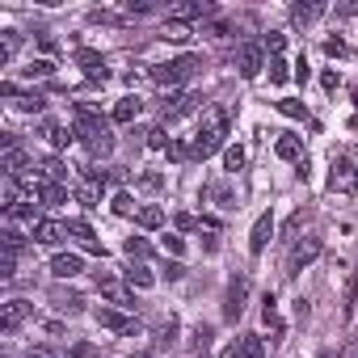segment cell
I'll list each match as a JSON object with an SVG mask.
<instances>
[{
  "label": "cell",
  "mask_w": 358,
  "mask_h": 358,
  "mask_svg": "<svg viewBox=\"0 0 358 358\" xmlns=\"http://www.w3.org/2000/svg\"><path fill=\"white\" fill-rule=\"evenodd\" d=\"M169 135H164V127H156V131H148V148H156V152H169Z\"/></svg>",
  "instance_id": "obj_43"
},
{
  "label": "cell",
  "mask_w": 358,
  "mask_h": 358,
  "mask_svg": "<svg viewBox=\"0 0 358 358\" xmlns=\"http://www.w3.org/2000/svg\"><path fill=\"white\" fill-rule=\"evenodd\" d=\"M354 186H358L354 164H350V160H333V164H329V190H333V194H354Z\"/></svg>",
  "instance_id": "obj_5"
},
{
  "label": "cell",
  "mask_w": 358,
  "mask_h": 358,
  "mask_svg": "<svg viewBox=\"0 0 358 358\" xmlns=\"http://www.w3.org/2000/svg\"><path fill=\"white\" fill-rule=\"evenodd\" d=\"M110 182V173L106 169H89L85 173V182L76 186V203L85 207V211H93V207H101V186Z\"/></svg>",
  "instance_id": "obj_3"
},
{
  "label": "cell",
  "mask_w": 358,
  "mask_h": 358,
  "mask_svg": "<svg viewBox=\"0 0 358 358\" xmlns=\"http://www.w3.org/2000/svg\"><path fill=\"white\" fill-rule=\"evenodd\" d=\"M76 139L89 148V156H110V152H114L110 122H106L93 106H76Z\"/></svg>",
  "instance_id": "obj_1"
},
{
  "label": "cell",
  "mask_w": 358,
  "mask_h": 358,
  "mask_svg": "<svg viewBox=\"0 0 358 358\" xmlns=\"http://www.w3.org/2000/svg\"><path fill=\"white\" fill-rule=\"evenodd\" d=\"M220 358H245V337H236V341H232V345H228Z\"/></svg>",
  "instance_id": "obj_52"
},
{
  "label": "cell",
  "mask_w": 358,
  "mask_h": 358,
  "mask_svg": "<svg viewBox=\"0 0 358 358\" xmlns=\"http://www.w3.org/2000/svg\"><path fill=\"white\" fill-rule=\"evenodd\" d=\"M156 282V274L148 270V266H127V287H139V291H148Z\"/></svg>",
  "instance_id": "obj_25"
},
{
  "label": "cell",
  "mask_w": 358,
  "mask_h": 358,
  "mask_svg": "<svg viewBox=\"0 0 358 358\" xmlns=\"http://www.w3.org/2000/svg\"><path fill=\"white\" fill-rule=\"evenodd\" d=\"M245 358H266V341L249 333V337H245Z\"/></svg>",
  "instance_id": "obj_44"
},
{
  "label": "cell",
  "mask_w": 358,
  "mask_h": 358,
  "mask_svg": "<svg viewBox=\"0 0 358 358\" xmlns=\"http://www.w3.org/2000/svg\"><path fill=\"white\" fill-rule=\"evenodd\" d=\"M9 220H34V199H26V203L9 207Z\"/></svg>",
  "instance_id": "obj_45"
},
{
  "label": "cell",
  "mask_w": 358,
  "mask_h": 358,
  "mask_svg": "<svg viewBox=\"0 0 358 358\" xmlns=\"http://www.w3.org/2000/svg\"><path fill=\"white\" fill-rule=\"evenodd\" d=\"M26 358H51V354H47V350H30Z\"/></svg>",
  "instance_id": "obj_58"
},
{
  "label": "cell",
  "mask_w": 358,
  "mask_h": 358,
  "mask_svg": "<svg viewBox=\"0 0 358 358\" xmlns=\"http://www.w3.org/2000/svg\"><path fill=\"white\" fill-rule=\"evenodd\" d=\"M224 169L228 173H241L245 169V148L236 143V148H224Z\"/></svg>",
  "instance_id": "obj_31"
},
{
  "label": "cell",
  "mask_w": 358,
  "mask_h": 358,
  "mask_svg": "<svg viewBox=\"0 0 358 358\" xmlns=\"http://www.w3.org/2000/svg\"><path fill=\"white\" fill-rule=\"evenodd\" d=\"M139 110H143V101H139V97H122V101L114 106V114H110V118H114V122H135V118H139Z\"/></svg>",
  "instance_id": "obj_22"
},
{
  "label": "cell",
  "mask_w": 358,
  "mask_h": 358,
  "mask_svg": "<svg viewBox=\"0 0 358 358\" xmlns=\"http://www.w3.org/2000/svg\"><path fill=\"white\" fill-rule=\"evenodd\" d=\"M308 76H312V72H308V59H299V64H295V80H299V85H303V80H308Z\"/></svg>",
  "instance_id": "obj_55"
},
{
  "label": "cell",
  "mask_w": 358,
  "mask_h": 358,
  "mask_svg": "<svg viewBox=\"0 0 358 358\" xmlns=\"http://www.w3.org/2000/svg\"><path fill=\"white\" fill-rule=\"evenodd\" d=\"M160 38H169V43H190V38H194V30H190L186 22H164Z\"/></svg>",
  "instance_id": "obj_26"
},
{
  "label": "cell",
  "mask_w": 358,
  "mask_h": 358,
  "mask_svg": "<svg viewBox=\"0 0 358 358\" xmlns=\"http://www.w3.org/2000/svg\"><path fill=\"white\" fill-rule=\"evenodd\" d=\"M51 72H55L51 59H34V64H30V76H51Z\"/></svg>",
  "instance_id": "obj_50"
},
{
  "label": "cell",
  "mask_w": 358,
  "mask_h": 358,
  "mask_svg": "<svg viewBox=\"0 0 358 358\" xmlns=\"http://www.w3.org/2000/svg\"><path fill=\"white\" fill-rule=\"evenodd\" d=\"M68 358H97V345H89V341H76V345L68 350Z\"/></svg>",
  "instance_id": "obj_48"
},
{
  "label": "cell",
  "mask_w": 358,
  "mask_h": 358,
  "mask_svg": "<svg viewBox=\"0 0 358 358\" xmlns=\"http://www.w3.org/2000/svg\"><path fill=\"white\" fill-rule=\"evenodd\" d=\"M110 207H114V215H135V199H131V194H127V190H118V194H114V203H110Z\"/></svg>",
  "instance_id": "obj_37"
},
{
  "label": "cell",
  "mask_w": 358,
  "mask_h": 358,
  "mask_svg": "<svg viewBox=\"0 0 358 358\" xmlns=\"http://www.w3.org/2000/svg\"><path fill=\"white\" fill-rule=\"evenodd\" d=\"M76 64H80V68L89 72V80H93V85L110 76V72H106V59H101L97 51H85V47H80V51H76Z\"/></svg>",
  "instance_id": "obj_16"
},
{
  "label": "cell",
  "mask_w": 358,
  "mask_h": 358,
  "mask_svg": "<svg viewBox=\"0 0 358 358\" xmlns=\"http://www.w3.org/2000/svg\"><path fill=\"white\" fill-rule=\"evenodd\" d=\"M194 106H199V97H190V93H182V89H173V93L164 97L160 114H164V122H177V118H186Z\"/></svg>",
  "instance_id": "obj_6"
},
{
  "label": "cell",
  "mask_w": 358,
  "mask_h": 358,
  "mask_svg": "<svg viewBox=\"0 0 358 358\" xmlns=\"http://www.w3.org/2000/svg\"><path fill=\"white\" fill-rule=\"evenodd\" d=\"M68 236V224H59V220H38L34 224V241L38 245H59Z\"/></svg>",
  "instance_id": "obj_15"
},
{
  "label": "cell",
  "mask_w": 358,
  "mask_h": 358,
  "mask_svg": "<svg viewBox=\"0 0 358 358\" xmlns=\"http://www.w3.org/2000/svg\"><path fill=\"white\" fill-rule=\"evenodd\" d=\"M80 270H85V262H80L76 253H59V257L51 262V274H55V278H76Z\"/></svg>",
  "instance_id": "obj_19"
},
{
  "label": "cell",
  "mask_w": 358,
  "mask_h": 358,
  "mask_svg": "<svg viewBox=\"0 0 358 358\" xmlns=\"http://www.w3.org/2000/svg\"><path fill=\"white\" fill-rule=\"evenodd\" d=\"M270 236H274V215L266 211V215H257V224H253V236H249V253H253V257H257V253H266Z\"/></svg>",
  "instance_id": "obj_13"
},
{
  "label": "cell",
  "mask_w": 358,
  "mask_h": 358,
  "mask_svg": "<svg viewBox=\"0 0 358 358\" xmlns=\"http://www.w3.org/2000/svg\"><path fill=\"white\" fill-rule=\"evenodd\" d=\"M224 135H228V131H199V135H194V143H190L194 160H207L211 152H220V148H224Z\"/></svg>",
  "instance_id": "obj_12"
},
{
  "label": "cell",
  "mask_w": 358,
  "mask_h": 358,
  "mask_svg": "<svg viewBox=\"0 0 358 358\" xmlns=\"http://www.w3.org/2000/svg\"><path fill=\"white\" fill-rule=\"evenodd\" d=\"M164 274H169V278H182V274H186V266H182V262H169V266H164Z\"/></svg>",
  "instance_id": "obj_54"
},
{
  "label": "cell",
  "mask_w": 358,
  "mask_h": 358,
  "mask_svg": "<svg viewBox=\"0 0 358 358\" xmlns=\"http://www.w3.org/2000/svg\"><path fill=\"white\" fill-rule=\"evenodd\" d=\"M122 249H127V257H148V253H152V245H148L143 236H127Z\"/></svg>",
  "instance_id": "obj_38"
},
{
  "label": "cell",
  "mask_w": 358,
  "mask_h": 358,
  "mask_svg": "<svg viewBox=\"0 0 358 358\" xmlns=\"http://www.w3.org/2000/svg\"><path fill=\"white\" fill-rule=\"evenodd\" d=\"M287 68H291V64H287L282 55H278V59H270V80H274V85H287V80H291V72H287Z\"/></svg>",
  "instance_id": "obj_36"
},
{
  "label": "cell",
  "mask_w": 358,
  "mask_h": 358,
  "mask_svg": "<svg viewBox=\"0 0 358 358\" xmlns=\"http://www.w3.org/2000/svg\"><path fill=\"white\" fill-rule=\"evenodd\" d=\"M337 13H341V17H358V0H350V5H341Z\"/></svg>",
  "instance_id": "obj_56"
},
{
  "label": "cell",
  "mask_w": 358,
  "mask_h": 358,
  "mask_svg": "<svg viewBox=\"0 0 358 358\" xmlns=\"http://www.w3.org/2000/svg\"><path fill=\"white\" fill-rule=\"evenodd\" d=\"M320 85H324V89H329V93H333V89H337V85H341V76H337V72H333V68H329V72H320Z\"/></svg>",
  "instance_id": "obj_53"
},
{
  "label": "cell",
  "mask_w": 358,
  "mask_h": 358,
  "mask_svg": "<svg viewBox=\"0 0 358 358\" xmlns=\"http://www.w3.org/2000/svg\"><path fill=\"white\" fill-rule=\"evenodd\" d=\"M324 55L341 59V55H345V43H341V38H324Z\"/></svg>",
  "instance_id": "obj_49"
},
{
  "label": "cell",
  "mask_w": 358,
  "mask_h": 358,
  "mask_svg": "<svg viewBox=\"0 0 358 358\" xmlns=\"http://www.w3.org/2000/svg\"><path fill=\"white\" fill-rule=\"evenodd\" d=\"M101 295H106L110 303L127 308V312L135 308V291H131V287H122V282H110V278H106V282H101Z\"/></svg>",
  "instance_id": "obj_18"
},
{
  "label": "cell",
  "mask_w": 358,
  "mask_h": 358,
  "mask_svg": "<svg viewBox=\"0 0 358 358\" xmlns=\"http://www.w3.org/2000/svg\"><path fill=\"white\" fill-rule=\"evenodd\" d=\"M160 245H164V253H169L173 262H182V253H186V241H182V236H164Z\"/></svg>",
  "instance_id": "obj_40"
},
{
  "label": "cell",
  "mask_w": 358,
  "mask_h": 358,
  "mask_svg": "<svg viewBox=\"0 0 358 358\" xmlns=\"http://www.w3.org/2000/svg\"><path fill=\"white\" fill-rule=\"evenodd\" d=\"M38 199H43L47 207H59V203H68V186H59V182H43V186H38Z\"/></svg>",
  "instance_id": "obj_24"
},
{
  "label": "cell",
  "mask_w": 358,
  "mask_h": 358,
  "mask_svg": "<svg viewBox=\"0 0 358 358\" xmlns=\"http://www.w3.org/2000/svg\"><path fill=\"white\" fill-rule=\"evenodd\" d=\"M93 320H97L101 329H110V333H135V320H131V316H122L118 308H97V312H93Z\"/></svg>",
  "instance_id": "obj_10"
},
{
  "label": "cell",
  "mask_w": 358,
  "mask_h": 358,
  "mask_svg": "<svg viewBox=\"0 0 358 358\" xmlns=\"http://www.w3.org/2000/svg\"><path fill=\"white\" fill-rule=\"evenodd\" d=\"M320 257V241L316 236H308V241H299L295 249H291V266H287V274H299L303 266H312Z\"/></svg>",
  "instance_id": "obj_8"
},
{
  "label": "cell",
  "mask_w": 358,
  "mask_h": 358,
  "mask_svg": "<svg viewBox=\"0 0 358 358\" xmlns=\"http://www.w3.org/2000/svg\"><path fill=\"white\" fill-rule=\"evenodd\" d=\"M245 299H249V274H232L228 278V291H224V316L236 320L245 312Z\"/></svg>",
  "instance_id": "obj_4"
},
{
  "label": "cell",
  "mask_w": 358,
  "mask_h": 358,
  "mask_svg": "<svg viewBox=\"0 0 358 358\" xmlns=\"http://www.w3.org/2000/svg\"><path fill=\"white\" fill-rule=\"evenodd\" d=\"M194 17H215V5H207V0H190V5H173L169 9V22H194Z\"/></svg>",
  "instance_id": "obj_11"
},
{
  "label": "cell",
  "mask_w": 358,
  "mask_h": 358,
  "mask_svg": "<svg viewBox=\"0 0 358 358\" xmlns=\"http://www.w3.org/2000/svg\"><path fill=\"white\" fill-rule=\"evenodd\" d=\"M131 358H156V354H148V350H143V354H131Z\"/></svg>",
  "instance_id": "obj_59"
},
{
  "label": "cell",
  "mask_w": 358,
  "mask_h": 358,
  "mask_svg": "<svg viewBox=\"0 0 358 358\" xmlns=\"http://www.w3.org/2000/svg\"><path fill=\"white\" fill-rule=\"evenodd\" d=\"M38 169H43V177H47V182H59V186H64V177H68V169H64L59 160H43Z\"/></svg>",
  "instance_id": "obj_34"
},
{
  "label": "cell",
  "mask_w": 358,
  "mask_h": 358,
  "mask_svg": "<svg viewBox=\"0 0 358 358\" xmlns=\"http://www.w3.org/2000/svg\"><path fill=\"white\" fill-rule=\"evenodd\" d=\"M17 47H22V34L17 30H5V43H0V64H9Z\"/></svg>",
  "instance_id": "obj_32"
},
{
  "label": "cell",
  "mask_w": 358,
  "mask_h": 358,
  "mask_svg": "<svg viewBox=\"0 0 358 358\" xmlns=\"http://www.w3.org/2000/svg\"><path fill=\"white\" fill-rule=\"evenodd\" d=\"M38 131L47 135V143H51V148H68V143L76 139V127H64V122H55V118H47Z\"/></svg>",
  "instance_id": "obj_14"
},
{
  "label": "cell",
  "mask_w": 358,
  "mask_h": 358,
  "mask_svg": "<svg viewBox=\"0 0 358 358\" xmlns=\"http://www.w3.org/2000/svg\"><path fill=\"white\" fill-rule=\"evenodd\" d=\"M173 224H177V232H194V228H203V220H194L190 211H182V215L173 220Z\"/></svg>",
  "instance_id": "obj_47"
},
{
  "label": "cell",
  "mask_w": 358,
  "mask_h": 358,
  "mask_svg": "<svg viewBox=\"0 0 358 358\" xmlns=\"http://www.w3.org/2000/svg\"><path fill=\"white\" fill-rule=\"evenodd\" d=\"M199 131H228V110L224 106H207L199 118Z\"/></svg>",
  "instance_id": "obj_20"
},
{
  "label": "cell",
  "mask_w": 358,
  "mask_h": 358,
  "mask_svg": "<svg viewBox=\"0 0 358 358\" xmlns=\"http://www.w3.org/2000/svg\"><path fill=\"white\" fill-rule=\"evenodd\" d=\"M199 68H203V55H177V59H169V64H156V68H152V80H156V85L177 89V85L194 80V76H199Z\"/></svg>",
  "instance_id": "obj_2"
},
{
  "label": "cell",
  "mask_w": 358,
  "mask_h": 358,
  "mask_svg": "<svg viewBox=\"0 0 358 358\" xmlns=\"http://www.w3.org/2000/svg\"><path fill=\"white\" fill-rule=\"evenodd\" d=\"M30 312H34V308H30L26 299H9V303H5V312H0V329H5V333L22 329V324L30 320Z\"/></svg>",
  "instance_id": "obj_9"
},
{
  "label": "cell",
  "mask_w": 358,
  "mask_h": 358,
  "mask_svg": "<svg viewBox=\"0 0 358 358\" xmlns=\"http://www.w3.org/2000/svg\"><path fill=\"white\" fill-rule=\"evenodd\" d=\"M135 224H139L143 232H156V228H164V211H160V207H139V211H135Z\"/></svg>",
  "instance_id": "obj_23"
},
{
  "label": "cell",
  "mask_w": 358,
  "mask_h": 358,
  "mask_svg": "<svg viewBox=\"0 0 358 358\" xmlns=\"http://www.w3.org/2000/svg\"><path fill=\"white\" fill-rule=\"evenodd\" d=\"M160 186H164V173H143V177H139V190H143V194H156Z\"/></svg>",
  "instance_id": "obj_39"
},
{
  "label": "cell",
  "mask_w": 358,
  "mask_h": 358,
  "mask_svg": "<svg viewBox=\"0 0 358 358\" xmlns=\"http://www.w3.org/2000/svg\"><path fill=\"white\" fill-rule=\"evenodd\" d=\"M262 320H266V324H270V329L282 337V316H278V303H274V295H266V299H262Z\"/></svg>",
  "instance_id": "obj_27"
},
{
  "label": "cell",
  "mask_w": 358,
  "mask_h": 358,
  "mask_svg": "<svg viewBox=\"0 0 358 358\" xmlns=\"http://www.w3.org/2000/svg\"><path fill=\"white\" fill-rule=\"evenodd\" d=\"M324 358H333V354H324Z\"/></svg>",
  "instance_id": "obj_60"
},
{
  "label": "cell",
  "mask_w": 358,
  "mask_h": 358,
  "mask_svg": "<svg viewBox=\"0 0 358 358\" xmlns=\"http://www.w3.org/2000/svg\"><path fill=\"white\" fill-rule=\"evenodd\" d=\"M278 110H282L287 118H295V122H308V106H303V101H295V97H282V101H278Z\"/></svg>",
  "instance_id": "obj_30"
},
{
  "label": "cell",
  "mask_w": 358,
  "mask_h": 358,
  "mask_svg": "<svg viewBox=\"0 0 358 358\" xmlns=\"http://www.w3.org/2000/svg\"><path fill=\"white\" fill-rule=\"evenodd\" d=\"M55 308H59V312H72V316H76V312L85 308V299H80V295H64V291H55Z\"/></svg>",
  "instance_id": "obj_33"
},
{
  "label": "cell",
  "mask_w": 358,
  "mask_h": 358,
  "mask_svg": "<svg viewBox=\"0 0 358 358\" xmlns=\"http://www.w3.org/2000/svg\"><path fill=\"white\" fill-rule=\"evenodd\" d=\"M303 220H308L303 211H295V215L287 220V241H291V236H299V228H303Z\"/></svg>",
  "instance_id": "obj_51"
},
{
  "label": "cell",
  "mask_w": 358,
  "mask_h": 358,
  "mask_svg": "<svg viewBox=\"0 0 358 358\" xmlns=\"http://www.w3.org/2000/svg\"><path fill=\"white\" fill-rule=\"evenodd\" d=\"M274 152H278V160H303V139L299 135H278Z\"/></svg>",
  "instance_id": "obj_21"
},
{
  "label": "cell",
  "mask_w": 358,
  "mask_h": 358,
  "mask_svg": "<svg viewBox=\"0 0 358 358\" xmlns=\"http://www.w3.org/2000/svg\"><path fill=\"white\" fill-rule=\"evenodd\" d=\"M207 199H215L220 207H236V199H232V190H228V186H207Z\"/></svg>",
  "instance_id": "obj_41"
},
{
  "label": "cell",
  "mask_w": 358,
  "mask_h": 358,
  "mask_svg": "<svg viewBox=\"0 0 358 358\" xmlns=\"http://www.w3.org/2000/svg\"><path fill=\"white\" fill-rule=\"evenodd\" d=\"M17 274V253L5 249V257H0V278H13Z\"/></svg>",
  "instance_id": "obj_46"
},
{
  "label": "cell",
  "mask_w": 358,
  "mask_h": 358,
  "mask_svg": "<svg viewBox=\"0 0 358 358\" xmlns=\"http://www.w3.org/2000/svg\"><path fill=\"white\" fill-rule=\"evenodd\" d=\"M68 232H72V236L80 241V249H85V253H97V257L106 253V249H101V245L93 241V228H89L85 220H68Z\"/></svg>",
  "instance_id": "obj_17"
},
{
  "label": "cell",
  "mask_w": 358,
  "mask_h": 358,
  "mask_svg": "<svg viewBox=\"0 0 358 358\" xmlns=\"http://www.w3.org/2000/svg\"><path fill=\"white\" fill-rule=\"evenodd\" d=\"M341 358H358V337H350V341H345V354H341Z\"/></svg>",
  "instance_id": "obj_57"
},
{
  "label": "cell",
  "mask_w": 358,
  "mask_h": 358,
  "mask_svg": "<svg viewBox=\"0 0 358 358\" xmlns=\"http://www.w3.org/2000/svg\"><path fill=\"white\" fill-rule=\"evenodd\" d=\"M236 68H241V76H245V80H253V76L266 68V47L245 43V47H241V55H236Z\"/></svg>",
  "instance_id": "obj_7"
},
{
  "label": "cell",
  "mask_w": 358,
  "mask_h": 358,
  "mask_svg": "<svg viewBox=\"0 0 358 358\" xmlns=\"http://www.w3.org/2000/svg\"><path fill=\"white\" fill-rule=\"evenodd\" d=\"M266 51H270V59H278L282 55V47H287V34H266V43H262Z\"/></svg>",
  "instance_id": "obj_42"
},
{
  "label": "cell",
  "mask_w": 358,
  "mask_h": 358,
  "mask_svg": "<svg viewBox=\"0 0 358 358\" xmlns=\"http://www.w3.org/2000/svg\"><path fill=\"white\" fill-rule=\"evenodd\" d=\"M320 13H324V5H295V9H291V22L308 26V22H316Z\"/></svg>",
  "instance_id": "obj_28"
},
{
  "label": "cell",
  "mask_w": 358,
  "mask_h": 358,
  "mask_svg": "<svg viewBox=\"0 0 358 358\" xmlns=\"http://www.w3.org/2000/svg\"><path fill=\"white\" fill-rule=\"evenodd\" d=\"M169 160H173V164H182V160H194L190 143H182V139H173V143H169Z\"/></svg>",
  "instance_id": "obj_35"
},
{
  "label": "cell",
  "mask_w": 358,
  "mask_h": 358,
  "mask_svg": "<svg viewBox=\"0 0 358 358\" xmlns=\"http://www.w3.org/2000/svg\"><path fill=\"white\" fill-rule=\"evenodd\" d=\"M43 106H47L43 93H17V110H22V114H38Z\"/></svg>",
  "instance_id": "obj_29"
}]
</instances>
